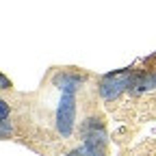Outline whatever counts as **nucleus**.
<instances>
[{
	"label": "nucleus",
	"mask_w": 156,
	"mask_h": 156,
	"mask_svg": "<svg viewBox=\"0 0 156 156\" xmlns=\"http://www.w3.org/2000/svg\"><path fill=\"white\" fill-rule=\"evenodd\" d=\"M74 119H76V95L74 91H63L56 108V128L63 136H69L74 130Z\"/></svg>",
	"instance_id": "1"
},
{
	"label": "nucleus",
	"mask_w": 156,
	"mask_h": 156,
	"mask_svg": "<svg viewBox=\"0 0 156 156\" xmlns=\"http://www.w3.org/2000/svg\"><path fill=\"white\" fill-rule=\"evenodd\" d=\"M7 134H9V122L2 119V136H7Z\"/></svg>",
	"instance_id": "7"
},
{
	"label": "nucleus",
	"mask_w": 156,
	"mask_h": 156,
	"mask_svg": "<svg viewBox=\"0 0 156 156\" xmlns=\"http://www.w3.org/2000/svg\"><path fill=\"white\" fill-rule=\"evenodd\" d=\"M156 87V74H150V72H141V74H134L132 80H130V89L132 91H150Z\"/></svg>",
	"instance_id": "3"
},
{
	"label": "nucleus",
	"mask_w": 156,
	"mask_h": 156,
	"mask_svg": "<svg viewBox=\"0 0 156 156\" xmlns=\"http://www.w3.org/2000/svg\"><path fill=\"white\" fill-rule=\"evenodd\" d=\"M69 156H100V154H98V152H93V150H91V147H89V145L85 143L83 147H78V150H74V152H72Z\"/></svg>",
	"instance_id": "5"
},
{
	"label": "nucleus",
	"mask_w": 156,
	"mask_h": 156,
	"mask_svg": "<svg viewBox=\"0 0 156 156\" xmlns=\"http://www.w3.org/2000/svg\"><path fill=\"white\" fill-rule=\"evenodd\" d=\"M58 89L61 91H76V87L80 85V78H76V76H63V78H58Z\"/></svg>",
	"instance_id": "4"
},
{
	"label": "nucleus",
	"mask_w": 156,
	"mask_h": 156,
	"mask_svg": "<svg viewBox=\"0 0 156 156\" xmlns=\"http://www.w3.org/2000/svg\"><path fill=\"white\" fill-rule=\"evenodd\" d=\"M0 113H2V119H7V117H9V104L2 100V102H0Z\"/></svg>",
	"instance_id": "6"
},
{
	"label": "nucleus",
	"mask_w": 156,
	"mask_h": 156,
	"mask_svg": "<svg viewBox=\"0 0 156 156\" xmlns=\"http://www.w3.org/2000/svg\"><path fill=\"white\" fill-rule=\"evenodd\" d=\"M132 74L130 72H119V74H108L100 83V95L104 100H115L126 87H130Z\"/></svg>",
	"instance_id": "2"
}]
</instances>
